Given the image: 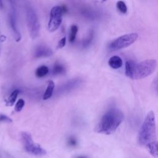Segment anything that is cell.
Instances as JSON below:
<instances>
[{
	"instance_id": "16",
	"label": "cell",
	"mask_w": 158,
	"mask_h": 158,
	"mask_svg": "<svg viewBox=\"0 0 158 158\" xmlns=\"http://www.w3.org/2000/svg\"><path fill=\"white\" fill-rule=\"evenodd\" d=\"M19 93V91L18 89H15L13 91L11 94H10L9 97L8 98V100L6 101V106H12L13 105L15 102V100L17 99V97Z\"/></svg>"
},
{
	"instance_id": "1",
	"label": "cell",
	"mask_w": 158,
	"mask_h": 158,
	"mask_svg": "<svg viewBox=\"0 0 158 158\" xmlns=\"http://www.w3.org/2000/svg\"><path fill=\"white\" fill-rule=\"evenodd\" d=\"M124 120V115L119 108H110L105 113L94 129L97 133L110 135L114 133Z\"/></svg>"
},
{
	"instance_id": "8",
	"label": "cell",
	"mask_w": 158,
	"mask_h": 158,
	"mask_svg": "<svg viewBox=\"0 0 158 158\" xmlns=\"http://www.w3.org/2000/svg\"><path fill=\"white\" fill-rule=\"evenodd\" d=\"M62 9L60 6H55L50 11L48 29L50 32H53L58 29L62 22Z\"/></svg>"
},
{
	"instance_id": "21",
	"label": "cell",
	"mask_w": 158,
	"mask_h": 158,
	"mask_svg": "<svg viewBox=\"0 0 158 158\" xmlns=\"http://www.w3.org/2000/svg\"><path fill=\"white\" fill-rule=\"evenodd\" d=\"M24 105H25L24 100L22 99H19L16 104H15V111L17 112V113L21 111V110H22L23 108L24 107Z\"/></svg>"
},
{
	"instance_id": "12",
	"label": "cell",
	"mask_w": 158,
	"mask_h": 158,
	"mask_svg": "<svg viewBox=\"0 0 158 158\" xmlns=\"http://www.w3.org/2000/svg\"><path fill=\"white\" fill-rule=\"evenodd\" d=\"M150 154L154 157L158 158V141L152 142L146 146Z\"/></svg>"
},
{
	"instance_id": "18",
	"label": "cell",
	"mask_w": 158,
	"mask_h": 158,
	"mask_svg": "<svg viewBox=\"0 0 158 158\" xmlns=\"http://www.w3.org/2000/svg\"><path fill=\"white\" fill-rule=\"evenodd\" d=\"M78 31V27L76 25H73L71 28V31L69 34V41L71 43H72L75 41L76 35Z\"/></svg>"
},
{
	"instance_id": "3",
	"label": "cell",
	"mask_w": 158,
	"mask_h": 158,
	"mask_svg": "<svg viewBox=\"0 0 158 158\" xmlns=\"http://www.w3.org/2000/svg\"><path fill=\"white\" fill-rule=\"evenodd\" d=\"M156 141V124L154 112L151 110L146 114L138 135V141L140 145L147 146Z\"/></svg>"
},
{
	"instance_id": "15",
	"label": "cell",
	"mask_w": 158,
	"mask_h": 158,
	"mask_svg": "<svg viewBox=\"0 0 158 158\" xmlns=\"http://www.w3.org/2000/svg\"><path fill=\"white\" fill-rule=\"evenodd\" d=\"M94 38V31L93 30H90L88 36L82 41V47L83 48H87L91 45Z\"/></svg>"
},
{
	"instance_id": "14",
	"label": "cell",
	"mask_w": 158,
	"mask_h": 158,
	"mask_svg": "<svg viewBox=\"0 0 158 158\" xmlns=\"http://www.w3.org/2000/svg\"><path fill=\"white\" fill-rule=\"evenodd\" d=\"M55 83L53 81L50 80L48 82V87H47V88L46 89V91L44 93L43 95V99L46 100L48 99L51 97L52 95V93H53L54 92V89H55Z\"/></svg>"
},
{
	"instance_id": "5",
	"label": "cell",
	"mask_w": 158,
	"mask_h": 158,
	"mask_svg": "<svg viewBox=\"0 0 158 158\" xmlns=\"http://www.w3.org/2000/svg\"><path fill=\"white\" fill-rule=\"evenodd\" d=\"M138 37V35L136 33L125 34L110 42L108 45V49L109 51H113L127 48L134 43Z\"/></svg>"
},
{
	"instance_id": "17",
	"label": "cell",
	"mask_w": 158,
	"mask_h": 158,
	"mask_svg": "<svg viewBox=\"0 0 158 158\" xmlns=\"http://www.w3.org/2000/svg\"><path fill=\"white\" fill-rule=\"evenodd\" d=\"M48 72H49V69H48V67L45 66H40V67H38V69H36L35 74H36V77H38L39 78H41V77H43L48 74Z\"/></svg>"
},
{
	"instance_id": "7",
	"label": "cell",
	"mask_w": 158,
	"mask_h": 158,
	"mask_svg": "<svg viewBox=\"0 0 158 158\" xmlns=\"http://www.w3.org/2000/svg\"><path fill=\"white\" fill-rule=\"evenodd\" d=\"M9 3H10V8L8 14V21L9 27L10 29V30L12 31V34L15 40L16 41H19L21 39V35L17 25V10L14 1H9Z\"/></svg>"
},
{
	"instance_id": "2",
	"label": "cell",
	"mask_w": 158,
	"mask_h": 158,
	"mask_svg": "<svg viewBox=\"0 0 158 158\" xmlns=\"http://www.w3.org/2000/svg\"><path fill=\"white\" fill-rule=\"evenodd\" d=\"M157 66V62L155 59H146L138 63L129 60L125 62V73L132 80H140L151 75Z\"/></svg>"
},
{
	"instance_id": "22",
	"label": "cell",
	"mask_w": 158,
	"mask_h": 158,
	"mask_svg": "<svg viewBox=\"0 0 158 158\" xmlns=\"http://www.w3.org/2000/svg\"><path fill=\"white\" fill-rule=\"evenodd\" d=\"M152 85L154 92L157 96H158V72L157 73V75L156 76L154 80L152 81Z\"/></svg>"
},
{
	"instance_id": "10",
	"label": "cell",
	"mask_w": 158,
	"mask_h": 158,
	"mask_svg": "<svg viewBox=\"0 0 158 158\" xmlns=\"http://www.w3.org/2000/svg\"><path fill=\"white\" fill-rule=\"evenodd\" d=\"M34 55L37 58L48 57L52 55V51L48 46L41 45L36 47V48L35 50Z\"/></svg>"
},
{
	"instance_id": "19",
	"label": "cell",
	"mask_w": 158,
	"mask_h": 158,
	"mask_svg": "<svg viewBox=\"0 0 158 158\" xmlns=\"http://www.w3.org/2000/svg\"><path fill=\"white\" fill-rule=\"evenodd\" d=\"M65 71L64 67H63L62 65L61 64H58L57 63L53 67V69H52V73L54 75H58V74H61V73H63Z\"/></svg>"
},
{
	"instance_id": "9",
	"label": "cell",
	"mask_w": 158,
	"mask_h": 158,
	"mask_svg": "<svg viewBox=\"0 0 158 158\" xmlns=\"http://www.w3.org/2000/svg\"><path fill=\"white\" fill-rule=\"evenodd\" d=\"M80 80H79V79H72V80H71L69 82H67L66 83L64 84V85H62L61 88H59L57 93L61 94L69 92L73 88L77 87V85L80 84Z\"/></svg>"
},
{
	"instance_id": "4",
	"label": "cell",
	"mask_w": 158,
	"mask_h": 158,
	"mask_svg": "<svg viewBox=\"0 0 158 158\" xmlns=\"http://www.w3.org/2000/svg\"><path fill=\"white\" fill-rule=\"evenodd\" d=\"M25 13L29 34L32 38L37 37L40 33V24L34 9L29 4H25Z\"/></svg>"
},
{
	"instance_id": "23",
	"label": "cell",
	"mask_w": 158,
	"mask_h": 158,
	"mask_svg": "<svg viewBox=\"0 0 158 158\" xmlns=\"http://www.w3.org/2000/svg\"><path fill=\"white\" fill-rule=\"evenodd\" d=\"M67 144L71 147H74L76 146L77 145V141L75 137L71 136L67 140Z\"/></svg>"
},
{
	"instance_id": "20",
	"label": "cell",
	"mask_w": 158,
	"mask_h": 158,
	"mask_svg": "<svg viewBox=\"0 0 158 158\" xmlns=\"http://www.w3.org/2000/svg\"><path fill=\"white\" fill-rule=\"evenodd\" d=\"M116 6H117V9H118L119 11L121 13H122V14L127 13V6L124 1H117Z\"/></svg>"
},
{
	"instance_id": "11",
	"label": "cell",
	"mask_w": 158,
	"mask_h": 158,
	"mask_svg": "<svg viewBox=\"0 0 158 158\" xmlns=\"http://www.w3.org/2000/svg\"><path fill=\"white\" fill-rule=\"evenodd\" d=\"M109 66L113 69H118L119 68L122 66L123 61L118 56H113L111 57H110L108 61Z\"/></svg>"
},
{
	"instance_id": "6",
	"label": "cell",
	"mask_w": 158,
	"mask_h": 158,
	"mask_svg": "<svg viewBox=\"0 0 158 158\" xmlns=\"http://www.w3.org/2000/svg\"><path fill=\"white\" fill-rule=\"evenodd\" d=\"M20 138L25 151L35 156H44L46 154L45 149L40 145L34 143L31 135L29 133L23 131L20 134Z\"/></svg>"
},
{
	"instance_id": "27",
	"label": "cell",
	"mask_w": 158,
	"mask_h": 158,
	"mask_svg": "<svg viewBox=\"0 0 158 158\" xmlns=\"http://www.w3.org/2000/svg\"><path fill=\"white\" fill-rule=\"evenodd\" d=\"M3 8V2L1 1H0V9H1Z\"/></svg>"
},
{
	"instance_id": "25",
	"label": "cell",
	"mask_w": 158,
	"mask_h": 158,
	"mask_svg": "<svg viewBox=\"0 0 158 158\" xmlns=\"http://www.w3.org/2000/svg\"><path fill=\"white\" fill-rule=\"evenodd\" d=\"M66 38L64 37L62 39L60 40V41L58 42V44H57V49H61L62 48L66 45Z\"/></svg>"
},
{
	"instance_id": "24",
	"label": "cell",
	"mask_w": 158,
	"mask_h": 158,
	"mask_svg": "<svg viewBox=\"0 0 158 158\" xmlns=\"http://www.w3.org/2000/svg\"><path fill=\"white\" fill-rule=\"evenodd\" d=\"M13 120L10 117H8L7 115L4 114H0V122H6L10 123L12 122Z\"/></svg>"
},
{
	"instance_id": "28",
	"label": "cell",
	"mask_w": 158,
	"mask_h": 158,
	"mask_svg": "<svg viewBox=\"0 0 158 158\" xmlns=\"http://www.w3.org/2000/svg\"><path fill=\"white\" fill-rule=\"evenodd\" d=\"M0 41H1V35H0ZM1 51V50H0Z\"/></svg>"
},
{
	"instance_id": "26",
	"label": "cell",
	"mask_w": 158,
	"mask_h": 158,
	"mask_svg": "<svg viewBox=\"0 0 158 158\" xmlns=\"http://www.w3.org/2000/svg\"><path fill=\"white\" fill-rule=\"evenodd\" d=\"M76 158H88V157L87 156H79L76 157Z\"/></svg>"
},
{
	"instance_id": "13",
	"label": "cell",
	"mask_w": 158,
	"mask_h": 158,
	"mask_svg": "<svg viewBox=\"0 0 158 158\" xmlns=\"http://www.w3.org/2000/svg\"><path fill=\"white\" fill-rule=\"evenodd\" d=\"M83 14L88 19L92 20L97 19L101 16V14H100L98 11H97V10H94L93 9L85 10L83 13Z\"/></svg>"
}]
</instances>
